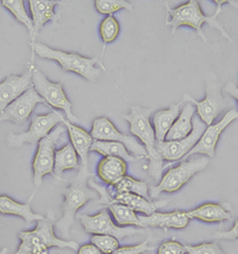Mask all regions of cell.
<instances>
[{"label":"cell","mask_w":238,"mask_h":254,"mask_svg":"<svg viewBox=\"0 0 238 254\" xmlns=\"http://www.w3.org/2000/svg\"><path fill=\"white\" fill-rule=\"evenodd\" d=\"M35 55H38L40 58L46 59V60L57 62L63 72L75 73V74L82 76V78L91 82H95L99 78H100L101 73L104 72L110 76L113 84L119 88L118 85L114 81V79L111 76L110 73H108L106 67L102 64V59L99 58V56L87 58V56L78 54V53L64 52V50L61 49L51 48V47L41 42H36L35 46L31 48L32 64H34Z\"/></svg>","instance_id":"cell-1"},{"label":"cell","mask_w":238,"mask_h":254,"mask_svg":"<svg viewBox=\"0 0 238 254\" xmlns=\"http://www.w3.org/2000/svg\"><path fill=\"white\" fill-rule=\"evenodd\" d=\"M213 2L217 5V8L216 12L212 16H208V14L202 12L200 2L196 1V0H188L187 2L179 5L176 7H169L167 5L166 25L172 28L173 34H175L176 30L181 26L192 28L195 31L196 36L200 37L204 42H207V38L205 36L204 31H202V25L208 24L211 28L217 29L226 40L235 42L234 38L225 30L224 25L218 20L219 14L222 13V7L224 5V1L223 0H214Z\"/></svg>","instance_id":"cell-2"},{"label":"cell","mask_w":238,"mask_h":254,"mask_svg":"<svg viewBox=\"0 0 238 254\" xmlns=\"http://www.w3.org/2000/svg\"><path fill=\"white\" fill-rule=\"evenodd\" d=\"M92 178V173L88 167L80 166L79 172L73 179H70L69 185L63 191V216L61 220L55 222V228L63 240H69V232L74 224L75 216L80 209L84 208L88 202L98 198L99 193L88 186V180Z\"/></svg>","instance_id":"cell-3"},{"label":"cell","mask_w":238,"mask_h":254,"mask_svg":"<svg viewBox=\"0 0 238 254\" xmlns=\"http://www.w3.org/2000/svg\"><path fill=\"white\" fill-rule=\"evenodd\" d=\"M152 109L143 108L140 105H132L129 114L123 115V118L129 123L132 136L136 137L144 147L146 159L149 160L148 173L155 180L160 182L163 172V159L157 150V140L152 128L150 115Z\"/></svg>","instance_id":"cell-4"},{"label":"cell","mask_w":238,"mask_h":254,"mask_svg":"<svg viewBox=\"0 0 238 254\" xmlns=\"http://www.w3.org/2000/svg\"><path fill=\"white\" fill-rule=\"evenodd\" d=\"M210 159L207 156L182 160L178 166L167 171L156 186L151 188V197L156 198L161 193H175L181 190L195 174L207 167Z\"/></svg>","instance_id":"cell-5"},{"label":"cell","mask_w":238,"mask_h":254,"mask_svg":"<svg viewBox=\"0 0 238 254\" xmlns=\"http://www.w3.org/2000/svg\"><path fill=\"white\" fill-rule=\"evenodd\" d=\"M184 100L194 106L198 115L196 117L206 127L213 124L222 111L231 105V103L222 94V85L213 73L208 74L206 79V97L204 99L195 100L190 94L186 93Z\"/></svg>","instance_id":"cell-6"},{"label":"cell","mask_w":238,"mask_h":254,"mask_svg":"<svg viewBox=\"0 0 238 254\" xmlns=\"http://www.w3.org/2000/svg\"><path fill=\"white\" fill-rule=\"evenodd\" d=\"M32 86L36 92L44 100L46 105L50 106L57 111H62L67 121L70 123H79V118L73 114V105L66 92H64L63 85L61 82H54L49 80L46 75L34 67L32 69Z\"/></svg>","instance_id":"cell-7"},{"label":"cell","mask_w":238,"mask_h":254,"mask_svg":"<svg viewBox=\"0 0 238 254\" xmlns=\"http://www.w3.org/2000/svg\"><path fill=\"white\" fill-rule=\"evenodd\" d=\"M66 131L64 126H57L52 129L48 136H46L37 143L36 154L32 160V176L34 184L36 189L42 185L44 177L52 174L54 176V162L56 143Z\"/></svg>","instance_id":"cell-8"},{"label":"cell","mask_w":238,"mask_h":254,"mask_svg":"<svg viewBox=\"0 0 238 254\" xmlns=\"http://www.w3.org/2000/svg\"><path fill=\"white\" fill-rule=\"evenodd\" d=\"M64 117L62 112L52 111L46 115H36L31 118L29 129L20 134H10L7 136L8 146L12 148H19L23 144H37L42 138L48 136L56 128L58 124H62Z\"/></svg>","instance_id":"cell-9"},{"label":"cell","mask_w":238,"mask_h":254,"mask_svg":"<svg viewBox=\"0 0 238 254\" xmlns=\"http://www.w3.org/2000/svg\"><path fill=\"white\" fill-rule=\"evenodd\" d=\"M85 233L91 235L105 234L111 235L122 241L128 236H134L136 234H144L148 233V229L137 228V227H120L113 222L112 216L106 208L94 215H80L79 216Z\"/></svg>","instance_id":"cell-10"},{"label":"cell","mask_w":238,"mask_h":254,"mask_svg":"<svg viewBox=\"0 0 238 254\" xmlns=\"http://www.w3.org/2000/svg\"><path fill=\"white\" fill-rule=\"evenodd\" d=\"M91 135L95 141H110L123 143L132 155L138 159H146L144 147L136 137L120 132L108 117H98L93 121Z\"/></svg>","instance_id":"cell-11"},{"label":"cell","mask_w":238,"mask_h":254,"mask_svg":"<svg viewBox=\"0 0 238 254\" xmlns=\"http://www.w3.org/2000/svg\"><path fill=\"white\" fill-rule=\"evenodd\" d=\"M90 185L92 186L94 190L99 193V196H100V200L98 202L99 204H102V203L105 202L119 203V204L129 206L132 210L136 211L137 214L144 215V216H149V215L154 214L155 211H158V209L162 208V206L167 205L169 203L168 199L152 202V200L149 198H144V197L138 196V194L135 193H108L106 189H104L102 186H99L96 183H94L92 179L90 180Z\"/></svg>","instance_id":"cell-12"},{"label":"cell","mask_w":238,"mask_h":254,"mask_svg":"<svg viewBox=\"0 0 238 254\" xmlns=\"http://www.w3.org/2000/svg\"><path fill=\"white\" fill-rule=\"evenodd\" d=\"M236 120H238V111L234 108L226 112L224 117H223L219 122L207 126L206 129L202 132L200 138H199L198 142H196L195 146L193 147V149L190 150L182 160H187L190 156L195 154H200L202 156H207L208 159H212L214 154H216V148L217 144H218L220 135H222L223 131Z\"/></svg>","instance_id":"cell-13"},{"label":"cell","mask_w":238,"mask_h":254,"mask_svg":"<svg viewBox=\"0 0 238 254\" xmlns=\"http://www.w3.org/2000/svg\"><path fill=\"white\" fill-rule=\"evenodd\" d=\"M205 129H206V126L198 117H194L193 118V130L187 137L182 138L180 141L157 142V150L161 158L170 162L181 161L193 149Z\"/></svg>","instance_id":"cell-14"},{"label":"cell","mask_w":238,"mask_h":254,"mask_svg":"<svg viewBox=\"0 0 238 254\" xmlns=\"http://www.w3.org/2000/svg\"><path fill=\"white\" fill-rule=\"evenodd\" d=\"M38 104H46V103L32 86L0 114V122L24 124L30 118Z\"/></svg>","instance_id":"cell-15"},{"label":"cell","mask_w":238,"mask_h":254,"mask_svg":"<svg viewBox=\"0 0 238 254\" xmlns=\"http://www.w3.org/2000/svg\"><path fill=\"white\" fill-rule=\"evenodd\" d=\"M35 64H30L29 69L24 74H8L4 80L0 81V114L11 103L19 98L23 93L32 87V69Z\"/></svg>","instance_id":"cell-16"},{"label":"cell","mask_w":238,"mask_h":254,"mask_svg":"<svg viewBox=\"0 0 238 254\" xmlns=\"http://www.w3.org/2000/svg\"><path fill=\"white\" fill-rule=\"evenodd\" d=\"M141 223L143 228H162L167 232L168 229H184L190 223L186 211L184 210H173V211H155L154 214L144 216H140Z\"/></svg>","instance_id":"cell-17"},{"label":"cell","mask_w":238,"mask_h":254,"mask_svg":"<svg viewBox=\"0 0 238 254\" xmlns=\"http://www.w3.org/2000/svg\"><path fill=\"white\" fill-rule=\"evenodd\" d=\"M58 1L56 0H30L29 1V8H30V16L34 23V34L30 38L31 48L36 43V37L41 29L47 23H56L58 16L55 12V8Z\"/></svg>","instance_id":"cell-18"},{"label":"cell","mask_w":238,"mask_h":254,"mask_svg":"<svg viewBox=\"0 0 238 254\" xmlns=\"http://www.w3.org/2000/svg\"><path fill=\"white\" fill-rule=\"evenodd\" d=\"M190 220H198L205 223H223L232 220L231 206L228 203L207 202L186 211Z\"/></svg>","instance_id":"cell-19"},{"label":"cell","mask_w":238,"mask_h":254,"mask_svg":"<svg viewBox=\"0 0 238 254\" xmlns=\"http://www.w3.org/2000/svg\"><path fill=\"white\" fill-rule=\"evenodd\" d=\"M62 124L69 135L70 144L81 160V166L88 167V154L91 153V148L94 142L92 135L84 128L79 127L78 124L70 123L67 120H64Z\"/></svg>","instance_id":"cell-20"},{"label":"cell","mask_w":238,"mask_h":254,"mask_svg":"<svg viewBox=\"0 0 238 254\" xmlns=\"http://www.w3.org/2000/svg\"><path fill=\"white\" fill-rule=\"evenodd\" d=\"M185 103L186 102L182 99L178 104H172L168 109H162V110H158L152 115L151 124L158 143L166 141L167 135H168L170 128L173 127L176 118L180 115L181 106Z\"/></svg>","instance_id":"cell-21"},{"label":"cell","mask_w":238,"mask_h":254,"mask_svg":"<svg viewBox=\"0 0 238 254\" xmlns=\"http://www.w3.org/2000/svg\"><path fill=\"white\" fill-rule=\"evenodd\" d=\"M128 172V162L117 156H104L96 166V174L102 183L113 186Z\"/></svg>","instance_id":"cell-22"},{"label":"cell","mask_w":238,"mask_h":254,"mask_svg":"<svg viewBox=\"0 0 238 254\" xmlns=\"http://www.w3.org/2000/svg\"><path fill=\"white\" fill-rule=\"evenodd\" d=\"M35 193L30 197V199L26 203H19L14 200L11 197L2 194L0 196V214L2 215H12V216H17L23 218L26 223H32L35 221L44 220L46 216L34 212L31 209V200L34 199Z\"/></svg>","instance_id":"cell-23"},{"label":"cell","mask_w":238,"mask_h":254,"mask_svg":"<svg viewBox=\"0 0 238 254\" xmlns=\"http://www.w3.org/2000/svg\"><path fill=\"white\" fill-rule=\"evenodd\" d=\"M195 116V108L190 103H185L180 115L170 128L166 141H180L187 137L193 130V118Z\"/></svg>","instance_id":"cell-24"},{"label":"cell","mask_w":238,"mask_h":254,"mask_svg":"<svg viewBox=\"0 0 238 254\" xmlns=\"http://www.w3.org/2000/svg\"><path fill=\"white\" fill-rule=\"evenodd\" d=\"M80 166L81 165L79 162V156L72 144L66 143L60 149H56L54 162V177L57 180H62L61 177L66 171H79Z\"/></svg>","instance_id":"cell-25"},{"label":"cell","mask_w":238,"mask_h":254,"mask_svg":"<svg viewBox=\"0 0 238 254\" xmlns=\"http://www.w3.org/2000/svg\"><path fill=\"white\" fill-rule=\"evenodd\" d=\"M102 205L107 209L111 216L116 221L117 224L120 227H137V228H143L141 223L140 215L134 211L129 206L119 204V203L105 202Z\"/></svg>","instance_id":"cell-26"},{"label":"cell","mask_w":238,"mask_h":254,"mask_svg":"<svg viewBox=\"0 0 238 254\" xmlns=\"http://www.w3.org/2000/svg\"><path fill=\"white\" fill-rule=\"evenodd\" d=\"M91 152H95L102 156H117L126 162H136L140 159L129 152L123 143L110 142V141H95L92 144Z\"/></svg>","instance_id":"cell-27"},{"label":"cell","mask_w":238,"mask_h":254,"mask_svg":"<svg viewBox=\"0 0 238 254\" xmlns=\"http://www.w3.org/2000/svg\"><path fill=\"white\" fill-rule=\"evenodd\" d=\"M18 238L20 244L14 254H49V247L43 244L35 230H22Z\"/></svg>","instance_id":"cell-28"},{"label":"cell","mask_w":238,"mask_h":254,"mask_svg":"<svg viewBox=\"0 0 238 254\" xmlns=\"http://www.w3.org/2000/svg\"><path fill=\"white\" fill-rule=\"evenodd\" d=\"M113 190L116 193H135L142 196L144 198H149V185L144 180L135 179L131 176H125L114 184Z\"/></svg>","instance_id":"cell-29"},{"label":"cell","mask_w":238,"mask_h":254,"mask_svg":"<svg viewBox=\"0 0 238 254\" xmlns=\"http://www.w3.org/2000/svg\"><path fill=\"white\" fill-rule=\"evenodd\" d=\"M0 4L12 13L17 22H19L20 24H23L28 29L29 36L31 38L32 34H34V23H32L31 16H29V13L26 12L24 1L23 0H1Z\"/></svg>","instance_id":"cell-30"},{"label":"cell","mask_w":238,"mask_h":254,"mask_svg":"<svg viewBox=\"0 0 238 254\" xmlns=\"http://www.w3.org/2000/svg\"><path fill=\"white\" fill-rule=\"evenodd\" d=\"M120 32V24L114 16H106L104 19L100 22L99 25V36L102 44H104V49H102L101 59L104 56L105 48H106L107 44L113 43L119 36Z\"/></svg>","instance_id":"cell-31"},{"label":"cell","mask_w":238,"mask_h":254,"mask_svg":"<svg viewBox=\"0 0 238 254\" xmlns=\"http://www.w3.org/2000/svg\"><path fill=\"white\" fill-rule=\"evenodd\" d=\"M94 6H95V10L100 14L112 16L113 13L122 10L132 11L134 4L128 1V0H95Z\"/></svg>","instance_id":"cell-32"},{"label":"cell","mask_w":238,"mask_h":254,"mask_svg":"<svg viewBox=\"0 0 238 254\" xmlns=\"http://www.w3.org/2000/svg\"><path fill=\"white\" fill-rule=\"evenodd\" d=\"M119 240L114 236L105 235V234H96L91 236V244L98 247L101 254H112L114 251L118 250Z\"/></svg>","instance_id":"cell-33"},{"label":"cell","mask_w":238,"mask_h":254,"mask_svg":"<svg viewBox=\"0 0 238 254\" xmlns=\"http://www.w3.org/2000/svg\"><path fill=\"white\" fill-rule=\"evenodd\" d=\"M186 254H224L217 241L202 242L198 245H185Z\"/></svg>","instance_id":"cell-34"},{"label":"cell","mask_w":238,"mask_h":254,"mask_svg":"<svg viewBox=\"0 0 238 254\" xmlns=\"http://www.w3.org/2000/svg\"><path fill=\"white\" fill-rule=\"evenodd\" d=\"M157 254H186V247L178 240L169 239L158 246Z\"/></svg>","instance_id":"cell-35"},{"label":"cell","mask_w":238,"mask_h":254,"mask_svg":"<svg viewBox=\"0 0 238 254\" xmlns=\"http://www.w3.org/2000/svg\"><path fill=\"white\" fill-rule=\"evenodd\" d=\"M154 247L149 246V239L137 245H131V246H123L116 250L112 254H144L154 251Z\"/></svg>","instance_id":"cell-36"},{"label":"cell","mask_w":238,"mask_h":254,"mask_svg":"<svg viewBox=\"0 0 238 254\" xmlns=\"http://www.w3.org/2000/svg\"><path fill=\"white\" fill-rule=\"evenodd\" d=\"M214 240H237L238 239V218L234 222V226L230 230L225 232H217L213 235Z\"/></svg>","instance_id":"cell-37"},{"label":"cell","mask_w":238,"mask_h":254,"mask_svg":"<svg viewBox=\"0 0 238 254\" xmlns=\"http://www.w3.org/2000/svg\"><path fill=\"white\" fill-rule=\"evenodd\" d=\"M76 254H101V252L93 244H85L78 248Z\"/></svg>","instance_id":"cell-38"},{"label":"cell","mask_w":238,"mask_h":254,"mask_svg":"<svg viewBox=\"0 0 238 254\" xmlns=\"http://www.w3.org/2000/svg\"><path fill=\"white\" fill-rule=\"evenodd\" d=\"M224 90H225V92H228L230 96H232L235 99H236L237 105H238V86L236 85V82L229 81L228 84H226Z\"/></svg>","instance_id":"cell-39"},{"label":"cell","mask_w":238,"mask_h":254,"mask_svg":"<svg viewBox=\"0 0 238 254\" xmlns=\"http://www.w3.org/2000/svg\"><path fill=\"white\" fill-rule=\"evenodd\" d=\"M0 254H8V248L7 247H4L0 250Z\"/></svg>","instance_id":"cell-40"}]
</instances>
